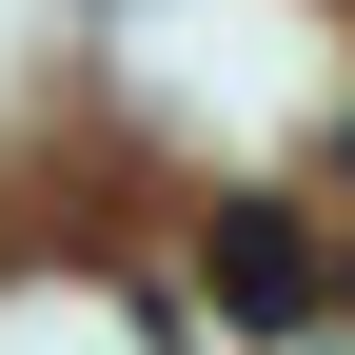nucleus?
I'll return each instance as SVG.
<instances>
[{
	"label": "nucleus",
	"mask_w": 355,
	"mask_h": 355,
	"mask_svg": "<svg viewBox=\"0 0 355 355\" xmlns=\"http://www.w3.org/2000/svg\"><path fill=\"white\" fill-rule=\"evenodd\" d=\"M198 277H217V316H257V336H296V316H316V237H296V217H217V257H198Z\"/></svg>",
	"instance_id": "1"
}]
</instances>
